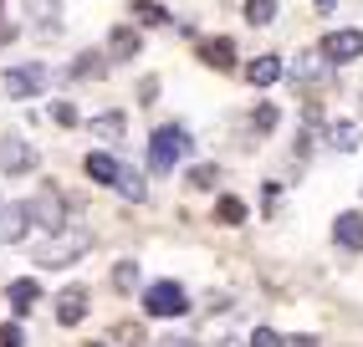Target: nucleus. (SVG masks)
I'll list each match as a JSON object with an SVG mask.
<instances>
[{"instance_id":"nucleus-15","label":"nucleus","mask_w":363,"mask_h":347,"mask_svg":"<svg viewBox=\"0 0 363 347\" xmlns=\"http://www.w3.org/2000/svg\"><path fill=\"white\" fill-rule=\"evenodd\" d=\"M108 57L113 62H133L138 57V31L133 26H113L108 31Z\"/></svg>"},{"instance_id":"nucleus-6","label":"nucleus","mask_w":363,"mask_h":347,"mask_svg":"<svg viewBox=\"0 0 363 347\" xmlns=\"http://www.w3.org/2000/svg\"><path fill=\"white\" fill-rule=\"evenodd\" d=\"M318 57L333 62V67L358 62V57H363V31H328V36L318 41Z\"/></svg>"},{"instance_id":"nucleus-1","label":"nucleus","mask_w":363,"mask_h":347,"mask_svg":"<svg viewBox=\"0 0 363 347\" xmlns=\"http://www.w3.org/2000/svg\"><path fill=\"white\" fill-rule=\"evenodd\" d=\"M87 245H92V235H87L82 225H67V230H57V235L36 251V266L62 271V266H72V261H82V256H87Z\"/></svg>"},{"instance_id":"nucleus-21","label":"nucleus","mask_w":363,"mask_h":347,"mask_svg":"<svg viewBox=\"0 0 363 347\" xmlns=\"http://www.w3.org/2000/svg\"><path fill=\"white\" fill-rule=\"evenodd\" d=\"M103 67H108V57H98V52H82L77 62L67 67V77H98Z\"/></svg>"},{"instance_id":"nucleus-26","label":"nucleus","mask_w":363,"mask_h":347,"mask_svg":"<svg viewBox=\"0 0 363 347\" xmlns=\"http://www.w3.org/2000/svg\"><path fill=\"white\" fill-rule=\"evenodd\" d=\"M113 337H118V347H143V327H138V322H118Z\"/></svg>"},{"instance_id":"nucleus-17","label":"nucleus","mask_w":363,"mask_h":347,"mask_svg":"<svg viewBox=\"0 0 363 347\" xmlns=\"http://www.w3.org/2000/svg\"><path fill=\"white\" fill-rule=\"evenodd\" d=\"M123 128H128V118L123 113H98V118H92V138H103V143H118V138H123Z\"/></svg>"},{"instance_id":"nucleus-31","label":"nucleus","mask_w":363,"mask_h":347,"mask_svg":"<svg viewBox=\"0 0 363 347\" xmlns=\"http://www.w3.org/2000/svg\"><path fill=\"white\" fill-rule=\"evenodd\" d=\"M0 347H21V327H16V322H0Z\"/></svg>"},{"instance_id":"nucleus-18","label":"nucleus","mask_w":363,"mask_h":347,"mask_svg":"<svg viewBox=\"0 0 363 347\" xmlns=\"http://www.w3.org/2000/svg\"><path fill=\"white\" fill-rule=\"evenodd\" d=\"M328 143L337 148V154H353V148L363 143V133H358V123L343 118V123H333V128H328Z\"/></svg>"},{"instance_id":"nucleus-25","label":"nucleus","mask_w":363,"mask_h":347,"mask_svg":"<svg viewBox=\"0 0 363 347\" xmlns=\"http://www.w3.org/2000/svg\"><path fill=\"white\" fill-rule=\"evenodd\" d=\"M113 286H118V291H133V286H138V266H133V261H118V266H113Z\"/></svg>"},{"instance_id":"nucleus-13","label":"nucleus","mask_w":363,"mask_h":347,"mask_svg":"<svg viewBox=\"0 0 363 347\" xmlns=\"http://www.w3.org/2000/svg\"><path fill=\"white\" fill-rule=\"evenodd\" d=\"M113 189L123 194V200H133V205H143V200H149V184H143V174H138L133 164H118V174H113Z\"/></svg>"},{"instance_id":"nucleus-35","label":"nucleus","mask_w":363,"mask_h":347,"mask_svg":"<svg viewBox=\"0 0 363 347\" xmlns=\"http://www.w3.org/2000/svg\"><path fill=\"white\" fill-rule=\"evenodd\" d=\"M312 6H318V11H333V6H337V0H312Z\"/></svg>"},{"instance_id":"nucleus-27","label":"nucleus","mask_w":363,"mask_h":347,"mask_svg":"<svg viewBox=\"0 0 363 347\" xmlns=\"http://www.w3.org/2000/svg\"><path fill=\"white\" fill-rule=\"evenodd\" d=\"M133 11H138V21H143V26H164V21H169V16H164V6H159V0H138V6H133Z\"/></svg>"},{"instance_id":"nucleus-5","label":"nucleus","mask_w":363,"mask_h":347,"mask_svg":"<svg viewBox=\"0 0 363 347\" xmlns=\"http://www.w3.org/2000/svg\"><path fill=\"white\" fill-rule=\"evenodd\" d=\"M0 87H6V97H16V103H26V97H41V87H46V67H41V62L11 67L6 77H0Z\"/></svg>"},{"instance_id":"nucleus-34","label":"nucleus","mask_w":363,"mask_h":347,"mask_svg":"<svg viewBox=\"0 0 363 347\" xmlns=\"http://www.w3.org/2000/svg\"><path fill=\"white\" fill-rule=\"evenodd\" d=\"M164 347H195V342H184V337H164Z\"/></svg>"},{"instance_id":"nucleus-23","label":"nucleus","mask_w":363,"mask_h":347,"mask_svg":"<svg viewBox=\"0 0 363 347\" xmlns=\"http://www.w3.org/2000/svg\"><path fill=\"white\" fill-rule=\"evenodd\" d=\"M215 220H220V225H240V220H246V205H240L235 194H225V200L215 205Z\"/></svg>"},{"instance_id":"nucleus-9","label":"nucleus","mask_w":363,"mask_h":347,"mask_svg":"<svg viewBox=\"0 0 363 347\" xmlns=\"http://www.w3.org/2000/svg\"><path fill=\"white\" fill-rule=\"evenodd\" d=\"M277 77H286V62H281L277 52H266V57H251V62H246V82H251V87H272Z\"/></svg>"},{"instance_id":"nucleus-3","label":"nucleus","mask_w":363,"mask_h":347,"mask_svg":"<svg viewBox=\"0 0 363 347\" xmlns=\"http://www.w3.org/2000/svg\"><path fill=\"white\" fill-rule=\"evenodd\" d=\"M31 220H36L41 230H52V235H57V230H67L72 210H67V200H62V189H57V184H46L36 200H31Z\"/></svg>"},{"instance_id":"nucleus-36","label":"nucleus","mask_w":363,"mask_h":347,"mask_svg":"<svg viewBox=\"0 0 363 347\" xmlns=\"http://www.w3.org/2000/svg\"><path fill=\"white\" fill-rule=\"evenodd\" d=\"M92 347H103V342H92Z\"/></svg>"},{"instance_id":"nucleus-20","label":"nucleus","mask_w":363,"mask_h":347,"mask_svg":"<svg viewBox=\"0 0 363 347\" xmlns=\"http://www.w3.org/2000/svg\"><path fill=\"white\" fill-rule=\"evenodd\" d=\"M292 77H297L302 87H307V82H323V77H328V62H323L318 52H312V57H302V62L292 67Z\"/></svg>"},{"instance_id":"nucleus-32","label":"nucleus","mask_w":363,"mask_h":347,"mask_svg":"<svg viewBox=\"0 0 363 347\" xmlns=\"http://www.w3.org/2000/svg\"><path fill=\"white\" fill-rule=\"evenodd\" d=\"M281 347H318V337H307V332H297V337H286Z\"/></svg>"},{"instance_id":"nucleus-11","label":"nucleus","mask_w":363,"mask_h":347,"mask_svg":"<svg viewBox=\"0 0 363 347\" xmlns=\"http://www.w3.org/2000/svg\"><path fill=\"white\" fill-rule=\"evenodd\" d=\"M82 317H87V291L82 286H67L57 296V322H62V327H77Z\"/></svg>"},{"instance_id":"nucleus-24","label":"nucleus","mask_w":363,"mask_h":347,"mask_svg":"<svg viewBox=\"0 0 363 347\" xmlns=\"http://www.w3.org/2000/svg\"><path fill=\"white\" fill-rule=\"evenodd\" d=\"M189 184H195V189H215V184H220V169H215V164H195V169H189Z\"/></svg>"},{"instance_id":"nucleus-12","label":"nucleus","mask_w":363,"mask_h":347,"mask_svg":"<svg viewBox=\"0 0 363 347\" xmlns=\"http://www.w3.org/2000/svg\"><path fill=\"white\" fill-rule=\"evenodd\" d=\"M333 240L343 245V251H363V215H358V210L337 215V220H333Z\"/></svg>"},{"instance_id":"nucleus-16","label":"nucleus","mask_w":363,"mask_h":347,"mask_svg":"<svg viewBox=\"0 0 363 347\" xmlns=\"http://www.w3.org/2000/svg\"><path fill=\"white\" fill-rule=\"evenodd\" d=\"M200 57H205L215 72H230V67H235V41L215 36V41H205V46H200Z\"/></svg>"},{"instance_id":"nucleus-7","label":"nucleus","mask_w":363,"mask_h":347,"mask_svg":"<svg viewBox=\"0 0 363 347\" xmlns=\"http://www.w3.org/2000/svg\"><path fill=\"white\" fill-rule=\"evenodd\" d=\"M36 169V148L31 138H0V174H31Z\"/></svg>"},{"instance_id":"nucleus-14","label":"nucleus","mask_w":363,"mask_h":347,"mask_svg":"<svg viewBox=\"0 0 363 347\" xmlns=\"http://www.w3.org/2000/svg\"><path fill=\"white\" fill-rule=\"evenodd\" d=\"M6 302H11V312H16V317H26V312L41 302V286H36L31 276H21V281H11V286H6Z\"/></svg>"},{"instance_id":"nucleus-22","label":"nucleus","mask_w":363,"mask_h":347,"mask_svg":"<svg viewBox=\"0 0 363 347\" xmlns=\"http://www.w3.org/2000/svg\"><path fill=\"white\" fill-rule=\"evenodd\" d=\"M246 21L251 26H272L277 21V0H246Z\"/></svg>"},{"instance_id":"nucleus-19","label":"nucleus","mask_w":363,"mask_h":347,"mask_svg":"<svg viewBox=\"0 0 363 347\" xmlns=\"http://www.w3.org/2000/svg\"><path fill=\"white\" fill-rule=\"evenodd\" d=\"M87 174H92V179H98V184H108L113 189V174H118V159L113 154H87V164H82Z\"/></svg>"},{"instance_id":"nucleus-33","label":"nucleus","mask_w":363,"mask_h":347,"mask_svg":"<svg viewBox=\"0 0 363 347\" xmlns=\"http://www.w3.org/2000/svg\"><path fill=\"white\" fill-rule=\"evenodd\" d=\"M11 36H16V26H11V21H0V46H11Z\"/></svg>"},{"instance_id":"nucleus-2","label":"nucleus","mask_w":363,"mask_h":347,"mask_svg":"<svg viewBox=\"0 0 363 347\" xmlns=\"http://www.w3.org/2000/svg\"><path fill=\"white\" fill-rule=\"evenodd\" d=\"M189 148H195V138H189L179 123H169V128H154V138H149V169L154 174H164V169H174Z\"/></svg>"},{"instance_id":"nucleus-28","label":"nucleus","mask_w":363,"mask_h":347,"mask_svg":"<svg viewBox=\"0 0 363 347\" xmlns=\"http://www.w3.org/2000/svg\"><path fill=\"white\" fill-rule=\"evenodd\" d=\"M52 123H62V128H77V108H72V103H52Z\"/></svg>"},{"instance_id":"nucleus-4","label":"nucleus","mask_w":363,"mask_h":347,"mask_svg":"<svg viewBox=\"0 0 363 347\" xmlns=\"http://www.w3.org/2000/svg\"><path fill=\"white\" fill-rule=\"evenodd\" d=\"M143 307H149V317H184L189 296H184L179 281H154L149 291H143Z\"/></svg>"},{"instance_id":"nucleus-30","label":"nucleus","mask_w":363,"mask_h":347,"mask_svg":"<svg viewBox=\"0 0 363 347\" xmlns=\"http://www.w3.org/2000/svg\"><path fill=\"white\" fill-rule=\"evenodd\" d=\"M256 128H261V133H272V128H277V108H272V103H261V108H256Z\"/></svg>"},{"instance_id":"nucleus-29","label":"nucleus","mask_w":363,"mask_h":347,"mask_svg":"<svg viewBox=\"0 0 363 347\" xmlns=\"http://www.w3.org/2000/svg\"><path fill=\"white\" fill-rule=\"evenodd\" d=\"M281 342H286V337H277L272 327H256V332H251V347H281Z\"/></svg>"},{"instance_id":"nucleus-8","label":"nucleus","mask_w":363,"mask_h":347,"mask_svg":"<svg viewBox=\"0 0 363 347\" xmlns=\"http://www.w3.org/2000/svg\"><path fill=\"white\" fill-rule=\"evenodd\" d=\"M26 230H31V205H0V240L21 245Z\"/></svg>"},{"instance_id":"nucleus-10","label":"nucleus","mask_w":363,"mask_h":347,"mask_svg":"<svg viewBox=\"0 0 363 347\" xmlns=\"http://www.w3.org/2000/svg\"><path fill=\"white\" fill-rule=\"evenodd\" d=\"M26 16L41 36H57L62 31V0H26Z\"/></svg>"}]
</instances>
